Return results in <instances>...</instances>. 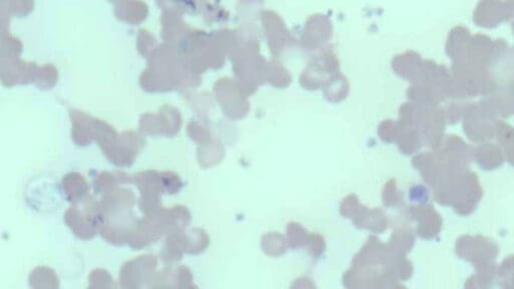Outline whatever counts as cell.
<instances>
[{
    "instance_id": "obj_2",
    "label": "cell",
    "mask_w": 514,
    "mask_h": 289,
    "mask_svg": "<svg viewBox=\"0 0 514 289\" xmlns=\"http://www.w3.org/2000/svg\"><path fill=\"white\" fill-rule=\"evenodd\" d=\"M288 236L292 247L301 246L306 242V232L299 224L292 223L288 226Z\"/></svg>"
},
{
    "instance_id": "obj_1",
    "label": "cell",
    "mask_w": 514,
    "mask_h": 289,
    "mask_svg": "<svg viewBox=\"0 0 514 289\" xmlns=\"http://www.w3.org/2000/svg\"><path fill=\"white\" fill-rule=\"evenodd\" d=\"M262 247L264 253L268 255L279 256L286 251V243L281 235L270 233L264 236L262 239Z\"/></svg>"
},
{
    "instance_id": "obj_3",
    "label": "cell",
    "mask_w": 514,
    "mask_h": 289,
    "mask_svg": "<svg viewBox=\"0 0 514 289\" xmlns=\"http://www.w3.org/2000/svg\"><path fill=\"white\" fill-rule=\"evenodd\" d=\"M308 242L312 243L310 246V251L314 254V256H319L325 250V243H323V238L317 234L310 236V241Z\"/></svg>"
}]
</instances>
